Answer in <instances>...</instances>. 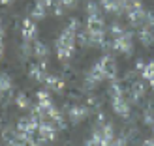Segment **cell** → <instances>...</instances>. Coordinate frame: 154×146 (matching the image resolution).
Masks as SVG:
<instances>
[{"instance_id":"1","label":"cell","mask_w":154,"mask_h":146,"mask_svg":"<svg viewBox=\"0 0 154 146\" xmlns=\"http://www.w3.org/2000/svg\"><path fill=\"white\" fill-rule=\"evenodd\" d=\"M77 32H79L77 28L68 25L64 28V32L58 36V40H57V56L60 60H68V58L73 56L75 43H77Z\"/></svg>"},{"instance_id":"2","label":"cell","mask_w":154,"mask_h":146,"mask_svg":"<svg viewBox=\"0 0 154 146\" xmlns=\"http://www.w3.org/2000/svg\"><path fill=\"white\" fill-rule=\"evenodd\" d=\"M113 51H119L122 55H132L134 52V32L126 30L122 36L113 40Z\"/></svg>"},{"instance_id":"3","label":"cell","mask_w":154,"mask_h":146,"mask_svg":"<svg viewBox=\"0 0 154 146\" xmlns=\"http://www.w3.org/2000/svg\"><path fill=\"white\" fill-rule=\"evenodd\" d=\"M66 112H68V120L72 124H79L90 114V109L87 105H72V107H66Z\"/></svg>"},{"instance_id":"4","label":"cell","mask_w":154,"mask_h":146,"mask_svg":"<svg viewBox=\"0 0 154 146\" xmlns=\"http://www.w3.org/2000/svg\"><path fill=\"white\" fill-rule=\"evenodd\" d=\"M38 133H40V137H42L45 142H51V141H55V139H57L58 127L55 126V122H53V120H43V122H40Z\"/></svg>"},{"instance_id":"5","label":"cell","mask_w":154,"mask_h":146,"mask_svg":"<svg viewBox=\"0 0 154 146\" xmlns=\"http://www.w3.org/2000/svg\"><path fill=\"white\" fill-rule=\"evenodd\" d=\"M98 64L102 66V70H103V73H105V77H107V79H111V81H115V79H117L119 66H117V60H115L111 55H105V56H102V58L98 60Z\"/></svg>"},{"instance_id":"6","label":"cell","mask_w":154,"mask_h":146,"mask_svg":"<svg viewBox=\"0 0 154 146\" xmlns=\"http://www.w3.org/2000/svg\"><path fill=\"white\" fill-rule=\"evenodd\" d=\"M38 127H40V122H38L32 114H30V116H25V118H19V122H17V131L26 133V135L36 133Z\"/></svg>"},{"instance_id":"7","label":"cell","mask_w":154,"mask_h":146,"mask_svg":"<svg viewBox=\"0 0 154 146\" xmlns=\"http://www.w3.org/2000/svg\"><path fill=\"white\" fill-rule=\"evenodd\" d=\"M47 71H45V60H42V62H38V64H32L30 66V70H28V77L32 81L36 82H42L45 84V79H47Z\"/></svg>"},{"instance_id":"8","label":"cell","mask_w":154,"mask_h":146,"mask_svg":"<svg viewBox=\"0 0 154 146\" xmlns=\"http://www.w3.org/2000/svg\"><path fill=\"white\" fill-rule=\"evenodd\" d=\"M113 101V111L122 118H130V109H132V103L124 97H117V99H111Z\"/></svg>"},{"instance_id":"9","label":"cell","mask_w":154,"mask_h":146,"mask_svg":"<svg viewBox=\"0 0 154 146\" xmlns=\"http://www.w3.org/2000/svg\"><path fill=\"white\" fill-rule=\"evenodd\" d=\"M21 34H23V40L25 41H32L36 34H38V28H36V22L32 19H23V25H21Z\"/></svg>"},{"instance_id":"10","label":"cell","mask_w":154,"mask_h":146,"mask_svg":"<svg viewBox=\"0 0 154 146\" xmlns=\"http://www.w3.org/2000/svg\"><path fill=\"white\" fill-rule=\"evenodd\" d=\"M103 17L102 15H94V17H87V30L88 32H103Z\"/></svg>"},{"instance_id":"11","label":"cell","mask_w":154,"mask_h":146,"mask_svg":"<svg viewBox=\"0 0 154 146\" xmlns=\"http://www.w3.org/2000/svg\"><path fill=\"white\" fill-rule=\"evenodd\" d=\"M8 146H28L26 133H21V131L11 133V137L8 139Z\"/></svg>"},{"instance_id":"12","label":"cell","mask_w":154,"mask_h":146,"mask_svg":"<svg viewBox=\"0 0 154 146\" xmlns=\"http://www.w3.org/2000/svg\"><path fill=\"white\" fill-rule=\"evenodd\" d=\"M139 41L145 45V47H152V45H154V30L141 28L139 30Z\"/></svg>"},{"instance_id":"13","label":"cell","mask_w":154,"mask_h":146,"mask_svg":"<svg viewBox=\"0 0 154 146\" xmlns=\"http://www.w3.org/2000/svg\"><path fill=\"white\" fill-rule=\"evenodd\" d=\"M34 56H36L38 60H47L49 49H47V45H45L43 41H36V43H34Z\"/></svg>"},{"instance_id":"14","label":"cell","mask_w":154,"mask_h":146,"mask_svg":"<svg viewBox=\"0 0 154 146\" xmlns=\"http://www.w3.org/2000/svg\"><path fill=\"white\" fill-rule=\"evenodd\" d=\"M15 105L19 107V109H30V99H28V96L25 94V92H21V94L15 97Z\"/></svg>"},{"instance_id":"15","label":"cell","mask_w":154,"mask_h":146,"mask_svg":"<svg viewBox=\"0 0 154 146\" xmlns=\"http://www.w3.org/2000/svg\"><path fill=\"white\" fill-rule=\"evenodd\" d=\"M87 107H88L90 111L100 112V107H102V99H100L98 96H88V97H87Z\"/></svg>"},{"instance_id":"16","label":"cell","mask_w":154,"mask_h":146,"mask_svg":"<svg viewBox=\"0 0 154 146\" xmlns=\"http://www.w3.org/2000/svg\"><path fill=\"white\" fill-rule=\"evenodd\" d=\"M141 77L145 81H149V82L154 81V62H149L147 66H145V70L141 71Z\"/></svg>"},{"instance_id":"17","label":"cell","mask_w":154,"mask_h":146,"mask_svg":"<svg viewBox=\"0 0 154 146\" xmlns=\"http://www.w3.org/2000/svg\"><path fill=\"white\" fill-rule=\"evenodd\" d=\"M143 122L147 126H154V109L150 105L145 107V111H143Z\"/></svg>"},{"instance_id":"18","label":"cell","mask_w":154,"mask_h":146,"mask_svg":"<svg viewBox=\"0 0 154 146\" xmlns=\"http://www.w3.org/2000/svg\"><path fill=\"white\" fill-rule=\"evenodd\" d=\"M45 11H47V7H45L43 4H40V2H36V6L32 7V13H30V15H32L34 19H43Z\"/></svg>"},{"instance_id":"19","label":"cell","mask_w":154,"mask_h":146,"mask_svg":"<svg viewBox=\"0 0 154 146\" xmlns=\"http://www.w3.org/2000/svg\"><path fill=\"white\" fill-rule=\"evenodd\" d=\"M11 84H13V82H11V79H10V75L4 73V75H2V82H0V88H2V94H4V96L10 94Z\"/></svg>"},{"instance_id":"20","label":"cell","mask_w":154,"mask_h":146,"mask_svg":"<svg viewBox=\"0 0 154 146\" xmlns=\"http://www.w3.org/2000/svg\"><path fill=\"white\" fill-rule=\"evenodd\" d=\"M100 6L102 4H96V2H90L87 4V7H85V11H87V15L88 17H94V15H100Z\"/></svg>"},{"instance_id":"21","label":"cell","mask_w":154,"mask_h":146,"mask_svg":"<svg viewBox=\"0 0 154 146\" xmlns=\"http://www.w3.org/2000/svg\"><path fill=\"white\" fill-rule=\"evenodd\" d=\"M26 139H28V146H43L45 144V141L40 137V133H30V135H26Z\"/></svg>"},{"instance_id":"22","label":"cell","mask_w":154,"mask_h":146,"mask_svg":"<svg viewBox=\"0 0 154 146\" xmlns=\"http://www.w3.org/2000/svg\"><path fill=\"white\" fill-rule=\"evenodd\" d=\"M109 32H111V36H113V40H115V37L122 36L126 30H124V26H122V25H119V22H113V25L109 26Z\"/></svg>"},{"instance_id":"23","label":"cell","mask_w":154,"mask_h":146,"mask_svg":"<svg viewBox=\"0 0 154 146\" xmlns=\"http://www.w3.org/2000/svg\"><path fill=\"white\" fill-rule=\"evenodd\" d=\"M126 142H128V139H126L124 135H117L107 146H126Z\"/></svg>"},{"instance_id":"24","label":"cell","mask_w":154,"mask_h":146,"mask_svg":"<svg viewBox=\"0 0 154 146\" xmlns=\"http://www.w3.org/2000/svg\"><path fill=\"white\" fill-rule=\"evenodd\" d=\"M143 28L154 30V11H147V19H145V26Z\"/></svg>"},{"instance_id":"25","label":"cell","mask_w":154,"mask_h":146,"mask_svg":"<svg viewBox=\"0 0 154 146\" xmlns=\"http://www.w3.org/2000/svg\"><path fill=\"white\" fill-rule=\"evenodd\" d=\"M53 11H55V15H57V17H62V15H64V6L60 4V2H57V6L53 7Z\"/></svg>"},{"instance_id":"26","label":"cell","mask_w":154,"mask_h":146,"mask_svg":"<svg viewBox=\"0 0 154 146\" xmlns=\"http://www.w3.org/2000/svg\"><path fill=\"white\" fill-rule=\"evenodd\" d=\"M60 4H62L64 7H75L77 6V2H79V0H58Z\"/></svg>"},{"instance_id":"27","label":"cell","mask_w":154,"mask_h":146,"mask_svg":"<svg viewBox=\"0 0 154 146\" xmlns=\"http://www.w3.org/2000/svg\"><path fill=\"white\" fill-rule=\"evenodd\" d=\"M38 2H40V4H43L45 7H55L58 0H38Z\"/></svg>"},{"instance_id":"28","label":"cell","mask_w":154,"mask_h":146,"mask_svg":"<svg viewBox=\"0 0 154 146\" xmlns=\"http://www.w3.org/2000/svg\"><path fill=\"white\" fill-rule=\"evenodd\" d=\"M143 146H154V139H147L143 142Z\"/></svg>"},{"instance_id":"29","label":"cell","mask_w":154,"mask_h":146,"mask_svg":"<svg viewBox=\"0 0 154 146\" xmlns=\"http://www.w3.org/2000/svg\"><path fill=\"white\" fill-rule=\"evenodd\" d=\"M10 2H13V0H2V4H10Z\"/></svg>"},{"instance_id":"30","label":"cell","mask_w":154,"mask_h":146,"mask_svg":"<svg viewBox=\"0 0 154 146\" xmlns=\"http://www.w3.org/2000/svg\"><path fill=\"white\" fill-rule=\"evenodd\" d=\"M152 129H154V126H152Z\"/></svg>"}]
</instances>
